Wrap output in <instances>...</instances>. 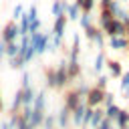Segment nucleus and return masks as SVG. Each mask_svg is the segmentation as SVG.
<instances>
[{"instance_id":"f257e3e1","label":"nucleus","mask_w":129,"mask_h":129,"mask_svg":"<svg viewBox=\"0 0 129 129\" xmlns=\"http://www.w3.org/2000/svg\"><path fill=\"white\" fill-rule=\"evenodd\" d=\"M69 83L67 77V60H60L56 69L46 73V87L48 89H64V85Z\"/></svg>"},{"instance_id":"f03ea898","label":"nucleus","mask_w":129,"mask_h":129,"mask_svg":"<svg viewBox=\"0 0 129 129\" xmlns=\"http://www.w3.org/2000/svg\"><path fill=\"white\" fill-rule=\"evenodd\" d=\"M50 36H52V32H40V30L28 34V40H30V46L34 48V54H44L48 50Z\"/></svg>"},{"instance_id":"7ed1b4c3","label":"nucleus","mask_w":129,"mask_h":129,"mask_svg":"<svg viewBox=\"0 0 129 129\" xmlns=\"http://www.w3.org/2000/svg\"><path fill=\"white\" fill-rule=\"evenodd\" d=\"M103 93H105V91H101V89H97V87H91L89 93L85 95V105L91 107V109L99 107V105L103 103Z\"/></svg>"},{"instance_id":"20e7f679","label":"nucleus","mask_w":129,"mask_h":129,"mask_svg":"<svg viewBox=\"0 0 129 129\" xmlns=\"http://www.w3.org/2000/svg\"><path fill=\"white\" fill-rule=\"evenodd\" d=\"M20 34H18V24L12 20V22H8L4 28H2V34H0V40L2 42H16V38H18Z\"/></svg>"},{"instance_id":"39448f33","label":"nucleus","mask_w":129,"mask_h":129,"mask_svg":"<svg viewBox=\"0 0 129 129\" xmlns=\"http://www.w3.org/2000/svg\"><path fill=\"white\" fill-rule=\"evenodd\" d=\"M105 44H107L111 50H127V48H129L127 36H109V40H105Z\"/></svg>"},{"instance_id":"423d86ee","label":"nucleus","mask_w":129,"mask_h":129,"mask_svg":"<svg viewBox=\"0 0 129 129\" xmlns=\"http://www.w3.org/2000/svg\"><path fill=\"white\" fill-rule=\"evenodd\" d=\"M67 16L62 14V16H56L54 18V24H52V36H56V38H62L64 36V32H67Z\"/></svg>"},{"instance_id":"0eeeda50","label":"nucleus","mask_w":129,"mask_h":129,"mask_svg":"<svg viewBox=\"0 0 129 129\" xmlns=\"http://www.w3.org/2000/svg\"><path fill=\"white\" fill-rule=\"evenodd\" d=\"M81 103H83V97L77 93V89H73V91H69V93L64 95V105H62V107H67L69 111H73V109L79 107Z\"/></svg>"},{"instance_id":"6e6552de","label":"nucleus","mask_w":129,"mask_h":129,"mask_svg":"<svg viewBox=\"0 0 129 129\" xmlns=\"http://www.w3.org/2000/svg\"><path fill=\"white\" fill-rule=\"evenodd\" d=\"M54 121H56V127H58V129H67L69 123H71V111H69L67 107H60L58 113L54 115Z\"/></svg>"},{"instance_id":"1a4fd4ad","label":"nucleus","mask_w":129,"mask_h":129,"mask_svg":"<svg viewBox=\"0 0 129 129\" xmlns=\"http://www.w3.org/2000/svg\"><path fill=\"white\" fill-rule=\"evenodd\" d=\"M20 95H22V105H24V107H32V101H34V97H36V89H34L32 85H28V87L20 89Z\"/></svg>"},{"instance_id":"9d476101","label":"nucleus","mask_w":129,"mask_h":129,"mask_svg":"<svg viewBox=\"0 0 129 129\" xmlns=\"http://www.w3.org/2000/svg\"><path fill=\"white\" fill-rule=\"evenodd\" d=\"M85 111H87V105H85V101H83L79 107H75V109L71 111V123H73L75 127H81V121H83V115H85Z\"/></svg>"},{"instance_id":"9b49d317","label":"nucleus","mask_w":129,"mask_h":129,"mask_svg":"<svg viewBox=\"0 0 129 129\" xmlns=\"http://www.w3.org/2000/svg\"><path fill=\"white\" fill-rule=\"evenodd\" d=\"M32 109L44 113V109H46V93L44 91H36V97L32 101Z\"/></svg>"},{"instance_id":"f8f14e48","label":"nucleus","mask_w":129,"mask_h":129,"mask_svg":"<svg viewBox=\"0 0 129 129\" xmlns=\"http://www.w3.org/2000/svg\"><path fill=\"white\" fill-rule=\"evenodd\" d=\"M113 121H115L117 129H127V127H129V111H127V109H121Z\"/></svg>"},{"instance_id":"ddd939ff","label":"nucleus","mask_w":129,"mask_h":129,"mask_svg":"<svg viewBox=\"0 0 129 129\" xmlns=\"http://www.w3.org/2000/svg\"><path fill=\"white\" fill-rule=\"evenodd\" d=\"M79 73H81L79 60H67V77H69V81H71V79H77Z\"/></svg>"},{"instance_id":"4468645a","label":"nucleus","mask_w":129,"mask_h":129,"mask_svg":"<svg viewBox=\"0 0 129 129\" xmlns=\"http://www.w3.org/2000/svg\"><path fill=\"white\" fill-rule=\"evenodd\" d=\"M105 64H107V69H109V75H111V77L119 79V77L123 75V67H121V62H119V60H107Z\"/></svg>"},{"instance_id":"2eb2a0df","label":"nucleus","mask_w":129,"mask_h":129,"mask_svg":"<svg viewBox=\"0 0 129 129\" xmlns=\"http://www.w3.org/2000/svg\"><path fill=\"white\" fill-rule=\"evenodd\" d=\"M105 62H107V56H105V52L101 50V52H97V56H95V60H93V71L99 75L103 69H105Z\"/></svg>"},{"instance_id":"dca6fc26","label":"nucleus","mask_w":129,"mask_h":129,"mask_svg":"<svg viewBox=\"0 0 129 129\" xmlns=\"http://www.w3.org/2000/svg\"><path fill=\"white\" fill-rule=\"evenodd\" d=\"M103 119H105L103 111H101L99 107H95V109H93V115H91V121H89V127H91V129H97V127H99V123H101Z\"/></svg>"},{"instance_id":"f3484780","label":"nucleus","mask_w":129,"mask_h":129,"mask_svg":"<svg viewBox=\"0 0 129 129\" xmlns=\"http://www.w3.org/2000/svg\"><path fill=\"white\" fill-rule=\"evenodd\" d=\"M42 117H44V113H42V111H34V109H32V113H30V117H28V125H30V129L40 127Z\"/></svg>"},{"instance_id":"a211bd4d","label":"nucleus","mask_w":129,"mask_h":129,"mask_svg":"<svg viewBox=\"0 0 129 129\" xmlns=\"http://www.w3.org/2000/svg\"><path fill=\"white\" fill-rule=\"evenodd\" d=\"M64 16H67V20H75V22H77V18L81 16V8H79L75 2H71L69 8H67V14H64Z\"/></svg>"},{"instance_id":"6ab92c4d","label":"nucleus","mask_w":129,"mask_h":129,"mask_svg":"<svg viewBox=\"0 0 129 129\" xmlns=\"http://www.w3.org/2000/svg\"><path fill=\"white\" fill-rule=\"evenodd\" d=\"M75 4L81 8V12H89V14H91L97 2H95V0H75Z\"/></svg>"},{"instance_id":"aec40b11","label":"nucleus","mask_w":129,"mask_h":129,"mask_svg":"<svg viewBox=\"0 0 129 129\" xmlns=\"http://www.w3.org/2000/svg\"><path fill=\"white\" fill-rule=\"evenodd\" d=\"M77 22H79V26L85 30V28H89V26H93V16L89 14V12H83L79 18H77Z\"/></svg>"},{"instance_id":"412c9836","label":"nucleus","mask_w":129,"mask_h":129,"mask_svg":"<svg viewBox=\"0 0 129 129\" xmlns=\"http://www.w3.org/2000/svg\"><path fill=\"white\" fill-rule=\"evenodd\" d=\"M20 107H22V95H20V91H16L12 101H10V113H18Z\"/></svg>"},{"instance_id":"4be33fe9","label":"nucleus","mask_w":129,"mask_h":129,"mask_svg":"<svg viewBox=\"0 0 129 129\" xmlns=\"http://www.w3.org/2000/svg\"><path fill=\"white\" fill-rule=\"evenodd\" d=\"M121 93H123V99H129V71L121 75Z\"/></svg>"},{"instance_id":"5701e85b","label":"nucleus","mask_w":129,"mask_h":129,"mask_svg":"<svg viewBox=\"0 0 129 129\" xmlns=\"http://www.w3.org/2000/svg\"><path fill=\"white\" fill-rule=\"evenodd\" d=\"M91 40H93V44H97V48H103L105 46V34L101 32V28L95 30V34L91 36Z\"/></svg>"},{"instance_id":"b1692460","label":"nucleus","mask_w":129,"mask_h":129,"mask_svg":"<svg viewBox=\"0 0 129 129\" xmlns=\"http://www.w3.org/2000/svg\"><path fill=\"white\" fill-rule=\"evenodd\" d=\"M121 109L113 103V105H109V107H105V111H103V115H105V119H109V121H113L115 117H117V113H119Z\"/></svg>"},{"instance_id":"393cba45","label":"nucleus","mask_w":129,"mask_h":129,"mask_svg":"<svg viewBox=\"0 0 129 129\" xmlns=\"http://www.w3.org/2000/svg\"><path fill=\"white\" fill-rule=\"evenodd\" d=\"M18 54V42H6V48H4V56L12 58Z\"/></svg>"},{"instance_id":"a878e982","label":"nucleus","mask_w":129,"mask_h":129,"mask_svg":"<svg viewBox=\"0 0 129 129\" xmlns=\"http://www.w3.org/2000/svg\"><path fill=\"white\" fill-rule=\"evenodd\" d=\"M42 129H56V121H54V115H44L42 117V123H40Z\"/></svg>"},{"instance_id":"bb28decb","label":"nucleus","mask_w":129,"mask_h":129,"mask_svg":"<svg viewBox=\"0 0 129 129\" xmlns=\"http://www.w3.org/2000/svg\"><path fill=\"white\" fill-rule=\"evenodd\" d=\"M50 14H52L54 18L64 14V10H62V0H54V2H52V6H50Z\"/></svg>"},{"instance_id":"cd10ccee","label":"nucleus","mask_w":129,"mask_h":129,"mask_svg":"<svg viewBox=\"0 0 129 129\" xmlns=\"http://www.w3.org/2000/svg\"><path fill=\"white\" fill-rule=\"evenodd\" d=\"M8 64H10V69H22L24 67V60L16 54V56H12V58H8Z\"/></svg>"},{"instance_id":"c85d7f7f","label":"nucleus","mask_w":129,"mask_h":129,"mask_svg":"<svg viewBox=\"0 0 129 129\" xmlns=\"http://www.w3.org/2000/svg\"><path fill=\"white\" fill-rule=\"evenodd\" d=\"M40 26H42L40 18H36V20H30V22H28V34H32V32H38V30H40Z\"/></svg>"},{"instance_id":"c756f323","label":"nucleus","mask_w":129,"mask_h":129,"mask_svg":"<svg viewBox=\"0 0 129 129\" xmlns=\"http://www.w3.org/2000/svg\"><path fill=\"white\" fill-rule=\"evenodd\" d=\"M107 83H109V77L107 75H99L97 77V89H101V91H105V87H107Z\"/></svg>"},{"instance_id":"7c9ffc66","label":"nucleus","mask_w":129,"mask_h":129,"mask_svg":"<svg viewBox=\"0 0 129 129\" xmlns=\"http://www.w3.org/2000/svg\"><path fill=\"white\" fill-rule=\"evenodd\" d=\"M22 14H24V6H22V4H16V6H14V10H12V20L16 22Z\"/></svg>"},{"instance_id":"2f4dec72","label":"nucleus","mask_w":129,"mask_h":129,"mask_svg":"<svg viewBox=\"0 0 129 129\" xmlns=\"http://www.w3.org/2000/svg\"><path fill=\"white\" fill-rule=\"evenodd\" d=\"M113 103H115V95L109 93V91H105V93H103V105L109 107V105H113Z\"/></svg>"},{"instance_id":"473e14b6","label":"nucleus","mask_w":129,"mask_h":129,"mask_svg":"<svg viewBox=\"0 0 129 129\" xmlns=\"http://www.w3.org/2000/svg\"><path fill=\"white\" fill-rule=\"evenodd\" d=\"M26 16H28V20H36V18H38V8H36V4H32V6L26 10Z\"/></svg>"},{"instance_id":"72a5a7b5","label":"nucleus","mask_w":129,"mask_h":129,"mask_svg":"<svg viewBox=\"0 0 129 129\" xmlns=\"http://www.w3.org/2000/svg\"><path fill=\"white\" fill-rule=\"evenodd\" d=\"M14 129H30V125H28V121H26V119H22V117L18 115V121H16Z\"/></svg>"},{"instance_id":"f704fd0d","label":"nucleus","mask_w":129,"mask_h":129,"mask_svg":"<svg viewBox=\"0 0 129 129\" xmlns=\"http://www.w3.org/2000/svg\"><path fill=\"white\" fill-rule=\"evenodd\" d=\"M99 16H101V18H99V20H101V22H105V20H111V18H113V14H111V12H109V8H103V10H101V14H99Z\"/></svg>"},{"instance_id":"c9c22d12","label":"nucleus","mask_w":129,"mask_h":129,"mask_svg":"<svg viewBox=\"0 0 129 129\" xmlns=\"http://www.w3.org/2000/svg\"><path fill=\"white\" fill-rule=\"evenodd\" d=\"M89 89H91V87H89V85H87V83H81V85H79V87H77V93H79V95H81V97H85V95H87V93H89Z\"/></svg>"},{"instance_id":"e433bc0d","label":"nucleus","mask_w":129,"mask_h":129,"mask_svg":"<svg viewBox=\"0 0 129 129\" xmlns=\"http://www.w3.org/2000/svg\"><path fill=\"white\" fill-rule=\"evenodd\" d=\"M20 83H22V89L30 85V73H28V71H24V73H22V79H20Z\"/></svg>"},{"instance_id":"4c0bfd02","label":"nucleus","mask_w":129,"mask_h":129,"mask_svg":"<svg viewBox=\"0 0 129 129\" xmlns=\"http://www.w3.org/2000/svg\"><path fill=\"white\" fill-rule=\"evenodd\" d=\"M97 129H113V121H109V119H103L101 123H99V127Z\"/></svg>"},{"instance_id":"58836bf2","label":"nucleus","mask_w":129,"mask_h":129,"mask_svg":"<svg viewBox=\"0 0 129 129\" xmlns=\"http://www.w3.org/2000/svg\"><path fill=\"white\" fill-rule=\"evenodd\" d=\"M4 48H6V42H2V40H0V60L4 58Z\"/></svg>"},{"instance_id":"ea45409f","label":"nucleus","mask_w":129,"mask_h":129,"mask_svg":"<svg viewBox=\"0 0 129 129\" xmlns=\"http://www.w3.org/2000/svg\"><path fill=\"white\" fill-rule=\"evenodd\" d=\"M0 129H12V125H10V123H8V119H6V121H2V123H0Z\"/></svg>"},{"instance_id":"a19ab883","label":"nucleus","mask_w":129,"mask_h":129,"mask_svg":"<svg viewBox=\"0 0 129 129\" xmlns=\"http://www.w3.org/2000/svg\"><path fill=\"white\" fill-rule=\"evenodd\" d=\"M111 2H113V0H101V8H107Z\"/></svg>"},{"instance_id":"79ce46f5","label":"nucleus","mask_w":129,"mask_h":129,"mask_svg":"<svg viewBox=\"0 0 129 129\" xmlns=\"http://www.w3.org/2000/svg\"><path fill=\"white\" fill-rule=\"evenodd\" d=\"M125 36H127V40H129V24H127V28H125Z\"/></svg>"},{"instance_id":"37998d69","label":"nucleus","mask_w":129,"mask_h":129,"mask_svg":"<svg viewBox=\"0 0 129 129\" xmlns=\"http://www.w3.org/2000/svg\"><path fill=\"white\" fill-rule=\"evenodd\" d=\"M2 107H4V103H2V93H0V111H2Z\"/></svg>"},{"instance_id":"c03bdc74","label":"nucleus","mask_w":129,"mask_h":129,"mask_svg":"<svg viewBox=\"0 0 129 129\" xmlns=\"http://www.w3.org/2000/svg\"><path fill=\"white\" fill-rule=\"evenodd\" d=\"M117 2H127V0H117Z\"/></svg>"}]
</instances>
